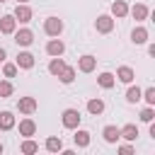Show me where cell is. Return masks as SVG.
Wrapping results in <instances>:
<instances>
[{
  "label": "cell",
  "instance_id": "obj_6",
  "mask_svg": "<svg viewBox=\"0 0 155 155\" xmlns=\"http://www.w3.org/2000/svg\"><path fill=\"white\" fill-rule=\"evenodd\" d=\"M128 15H131L136 22H145V19H148V15H150V10H148V5L136 2L133 7H128Z\"/></svg>",
  "mask_w": 155,
  "mask_h": 155
},
{
  "label": "cell",
  "instance_id": "obj_18",
  "mask_svg": "<svg viewBox=\"0 0 155 155\" xmlns=\"http://www.w3.org/2000/svg\"><path fill=\"white\" fill-rule=\"evenodd\" d=\"M12 128H15V114L0 111V131H12Z\"/></svg>",
  "mask_w": 155,
  "mask_h": 155
},
{
  "label": "cell",
  "instance_id": "obj_19",
  "mask_svg": "<svg viewBox=\"0 0 155 155\" xmlns=\"http://www.w3.org/2000/svg\"><path fill=\"white\" fill-rule=\"evenodd\" d=\"M97 82H99V87H104V90H111V87L116 85V78H114V73H99Z\"/></svg>",
  "mask_w": 155,
  "mask_h": 155
},
{
  "label": "cell",
  "instance_id": "obj_20",
  "mask_svg": "<svg viewBox=\"0 0 155 155\" xmlns=\"http://www.w3.org/2000/svg\"><path fill=\"white\" fill-rule=\"evenodd\" d=\"M87 111H90L92 116H99V114H104V102H102L99 97L90 99V102H87Z\"/></svg>",
  "mask_w": 155,
  "mask_h": 155
},
{
  "label": "cell",
  "instance_id": "obj_9",
  "mask_svg": "<svg viewBox=\"0 0 155 155\" xmlns=\"http://www.w3.org/2000/svg\"><path fill=\"white\" fill-rule=\"evenodd\" d=\"M17 109H19V114H34L36 111V99L34 97H19V102H17Z\"/></svg>",
  "mask_w": 155,
  "mask_h": 155
},
{
  "label": "cell",
  "instance_id": "obj_35",
  "mask_svg": "<svg viewBox=\"0 0 155 155\" xmlns=\"http://www.w3.org/2000/svg\"><path fill=\"white\" fill-rule=\"evenodd\" d=\"M2 2H7V0H0V5H2Z\"/></svg>",
  "mask_w": 155,
  "mask_h": 155
},
{
  "label": "cell",
  "instance_id": "obj_16",
  "mask_svg": "<svg viewBox=\"0 0 155 155\" xmlns=\"http://www.w3.org/2000/svg\"><path fill=\"white\" fill-rule=\"evenodd\" d=\"M126 15H128V5H126L124 0H114V2H111V17L121 19V17H126Z\"/></svg>",
  "mask_w": 155,
  "mask_h": 155
},
{
  "label": "cell",
  "instance_id": "obj_4",
  "mask_svg": "<svg viewBox=\"0 0 155 155\" xmlns=\"http://www.w3.org/2000/svg\"><path fill=\"white\" fill-rule=\"evenodd\" d=\"M44 31H46L48 36H61V31H63V19H58V17H46V19H44Z\"/></svg>",
  "mask_w": 155,
  "mask_h": 155
},
{
  "label": "cell",
  "instance_id": "obj_28",
  "mask_svg": "<svg viewBox=\"0 0 155 155\" xmlns=\"http://www.w3.org/2000/svg\"><path fill=\"white\" fill-rule=\"evenodd\" d=\"M140 99H145L150 107H155V87H148V90H143V92H140Z\"/></svg>",
  "mask_w": 155,
  "mask_h": 155
},
{
  "label": "cell",
  "instance_id": "obj_33",
  "mask_svg": "<svg viewBox=\"0 0 155 155\" xmlns=\"http://www.w3.org/2000/svg\"><path fill=\"white\" fill-rule=\"evenodd\" d=\"M17 2H29V0H17Z\"/></svg>",
  "mask_w": 155,
  "mask_h": 155
},
{
  "label": "cell",
  "instance_id": "obj_26",
  "mask_svg": "<svg viewBox=\"0 0 155 155\" xmlns=\"http://www.w3.org/2000/svg\"><path fill=\"white\" fill-rule=\"evenodd\" d=\"M140 92H143L140 87H133V85H131V87L126 90V102H128V104H136V102H140Z\"/></svg>",
  "mask_w": 155,
  "mask_h": 155
},
{
  "label": "cell",
  "instance_id": "obj_30",
  "mask_svg": "<svg viewBox=\"0 0 155 155\" xmlns=\"http://www.w3.org/2000/svg\"><path fill=\"white\" fill-rule=\"evenodd\" d=\"M17 70H19V68H17L15 63H5V65H2V73H5V78H15V75H17Z\"/></svg>",
  "mask_w": 155,
  "mask_h": 155
},
{
  "label": "cell",
  "instance_id": "obj_14",
  "mask_svg": "<svg viewBox=\"0 0 155 155\" xmlns=\"http://www.w3.org/2000/svg\"><path fill=\"white\" fill-rule=\"evenodd\" d=\"M102 136H104V140H107V143H116V140L121 138V128L109 124V126H104V128H102Z\"/></svg>",
  "mask_w": 155,
  "mask_h": 155
},
{
  "label": "cell",
  "instance_id": "obj_11",
  "mask_svg": "<svg viewBox=\"0 0 155 155\" xmlns=\"http://www.w3.org/2000/svg\"><path fill=\"white\" fill-rule=\"evenodd\" d=\"M63 51H65V44H63L61 39H56V36L46 44V53H48L51 58H53V56H63Z\"/></svg>",
  "mask_w": 155,
  "mask_h": 155
},
{
  "label": "cell",
  "instance_id": "obj_21",
  "mask_svg": "<svg viewBox=\"0 0 155 155\" xmlns=\"http://www.w3.org/2000/svg\"><path fill=\"white\" fill-rule=\"evenodd\" d=\"M121 138H124V140H136V138H138V126H136V124L121 126Z\"/></svg>",
  "mask_w": 155,
  "mask_h": 155
},
{
  "label": "cell",
  "instance_id": "obj_13",
  "mask_svg": "<svg viewBox=\"0 0 155 155\" xmlns=\"http://www.w3.org/2000/svg\"><path fill=\"white\" fill-rule=\"evenodd\" d=\"M34 133H36V124H34V119H22V121H19V136L31 138Z\"/></svg>",
  "mask_w": 155,
  "mask_h": 155
},
{
  "label": "cell",
  "instance_id": "obj_27",
  "mask_svg": "<svg viewBox=\"0 0 155 155\" xmlns=\"http://www.w3.org/2000/svg\"><path fill=\"white\" fill-rule=\"evenodd\" d=\"M12 92H15L12 82H10V80H0V97L7 99V97H12Z\"/></svg>",
  "mask_w": 155,
  "mask_h": 155
},
{
  "label": "cell",
  "instance_id": "obj_32",
  "mask_svg": "<svg viewBox=\"0 0 155 155\" xmlns=\"http://www.w3.org/2000/svg\"><path fill=\"white\" fill-rule=\"evenodd\" d=\"M5 58H7V53H5V48L0 46V63H5Z\"/></svg>",
  "mask_w": 155,
  "mask_h": 155
},
{
  "label": "cell",
  "instance_id": "obj_25",
  "mask_svg": "<svg viewBox=\"0 0 155 155\" xmlns=\"http://www.w3.org/2000/svg\"><path fill=\"white\" fill-rule=\"evenodd\" d=\"M58 80L63 82V85H70L73 80H75V68H70V65H65L61 73H58Z\"/></svg>",
  "mask_w": 155,
  "mask_h": 155
},
{
  "label": "cell",
  "instance_id": "obj_10",
  "mask_svg": "<svg viewBox=\"0 0 155 155\" xmlns=\"http://www.w3.org/2000/svg\"><path fill=\"white\" fill-rule=\"evenodd\" d=\"M15 29H17L15 15H2V17H0V31H2V34H12Z\"/></svg>",
  "mask_w": 155,
  "mask_h": 155
},
{
  "label": "cell",
  "instance_id": "obj_1",
  "mask_svg": "<svg viewBox=\"0 0 155 155\" xmlns=\"http://www.w3.org/2000/svg\"><path fill=\"white\" fill-rule=\"evenodd\" d=\"M80 119H82V116H80L78 109H63V114H61L63 126H65V128H73V131L80 126Z\"/></svg>",
  "mask_w": 155,
  "mask_h": 155
},
{
  "label": "cell",
  "instance_id": "obj_34",
  "mask_svg": "<svg viewBox=\"0 0 155 155\" xmlns=\"http://www.w3.org/2000/svg\"><path fill=\"white\" fill-rule=\"evenodd\" d=\"M0 153H2V143H0Z\"/></svg>",
  "mask_w": 155,
  "mask_h": 155
},
{
  "label": "cell",
  "instance_id": "obj_7",
  "mask_svg": "<svg viewBox=\"0 0 155 155\" xmlns=\"http://www.w3.org/2000/svg\"><path fill=\"white\" fill-rule=\"evenodd\" d=\"M94 68H97V58H94V56L85 53V56L78 58V70H80V73H92Z\"/></svg>",
  "mask_w": 155,
  "mask_h": 155
},
{
  "label": "cell",
  "instance_id": "obj_24",
  "mask_svg": "<svg viewBox=\"0 0 155 155\" xmlns=\"http://www.w3.org/2000/svg\"><path fill=\"white\" fill-rule=\"evenodd\" d=\"M19 150H22L24 155H34V153H39V143L31 140V138H24L22 145H19Z\"/></svg>",
  "mask_w": 155,
  "mask_h": 155
},
{
  "label": "cell",
  "instance_id": "obj_12",
  "mask_svg": "<svg viewBox=\"0 0 155 155\" xmlns=\"http://www.w3.org/2000/svg\"><path fill=\"white\" fill-rule=\"evenodd\" d=\"M119 82H124V85H131L133 82V78H136V73H133V68H128V65H121L119 70H116V75H114Z\"/></svg>",
  "mask_w": 155,
  "mask_h": 155
},
{
  "label": "cell",
  "instance_id": "obj_8",
  "mask_svg": "<svg viewBox=\"0 0 155 155\" xmlns=\"http://www.w3.org/2000/svg\"><path fill=\"white\" fill-rule=\"evenodd\" d=\"M15 65L22 68V70H29V68H34V56L29 51H19L17 58H15Z\"/></svg>",
  "mask_w": 155,
  "mask_h": 155
},
{
  "label": "cell",
  "instance_id": "obj_31",
  "mask_svg": "<svg viewBox=\"0 0 155 155\" xmlns=\"http://www.w3.org/2000/svg\"><path fill=\"white\" fill-rule=\"evenodd\" d=\"M119 153H121V155H133V145H131V140L124 143V145H119Z\"/></svg>",
  "mask_w": 155,
  "mask_h": 155
},
{
  "label": "cell",
  "instance_id": "obj_2",
  "mask_svg": "<svg viewBox=\"0 0 155 155\" xmlns=\"http://www.w3.org/2000/svg\"><path fill=\"white\" fill-rule=\"evenodd\" d=\"M12 36H15V44L22 46V48H27V46L34 44V31H31V29H15Z\"/></svg>",
  "mask_w": 155,
  "mask_h": 155
},
{
  "label": "cell",
  "instance_id": "obj_23",
  "mask_svg": "<svg viewBox=\"0 0 155 155\" xmlns=\"http://www.w3.org/2000/svg\"><path fill=\"white\" fill-rule=\"evenodd\" d=\"M63 68H65V61H63L61 56H53V58H51V63H48V73L58 78V73H61Z\"/></svg>",
  "mask_w": 155,
  "mask_h": 155
},
{
  "label": "cell",
  "instance_id": "obj_15",
  "mask_svg": "<svg viewBox=\"0 0 155 155\" xmlns=\"http://www.w3.org/2000/svg\"><path fill=\"white\" fill-rule=\"evenodd\" d=\"M73 143L78 145V148H87L90 145V131H85V128H75V136H73Z\"/></svg>",
  "mask_w": 155,
  "mask_h": 155
},
{
  "label": "cell",
  "instance_id": "obj_5",
  "mask_svg": "<svg viewBox=\"0 0 155 155\" xmlns=\"http://www.w3.org/2000/svg\"><path fill=\"white\" fill-rule=\"evenodd\" d=\"M94 29H97L99 34H109V31L114 29V17H111V15H99V17L94 19Z\"/></svg>",
  "mask_w": 155,
  "mask_h": 155
},
{
  "label": "cell",
  "instance_id": "obj_3",
  "mask_svg": "<svg viewBox=\"0 0 155 155\" xmlns=\"http://www.w3.org/2000/svg\"><path fill=\"white\" fill-rule=\"evenodd\" d=\"M15 19L19 22V24H27V22H31V17H34V12H31V7L27 5V2H17V7H15Z\"/></svg>",
  "mask_w": 155,
  "mask_h": 155
},
{
  "label": "cell",
  "instance_id": "obj_17",
  "mask_svg": "<svg viewBox=\"0 0 155 155\" xmlns=\"http://www.w3.org/2000/svg\"><path fill=\"white\" fill-rule=\"evenodd\" d=\"M44 148H46L48 153H61V150H63V140H61V136H48L46 143H44Z\"/></svg>",
  "mask_w": 155,
  "mask_h": 155
},
{
  "label": "cell",
  "instance_id": "obj_22",
  "mask_svg": "<svg viewBox=\"0 0 155 155\" xmlns=\"http://www.w3.org/2000/svg\"><path fill=\"white\" fill-rule=\"evenodd\" d=\"M131 41H133V44H145V41H148V29H145V27H136V29L131 31Z\"/></svg>",
  "mask_w": 155,
  "mask_h": 155
},
{
  "label": "cell",
  "instance_id": "obj_29",
  "mask_svg": "<svg viewBox=\"0 0 155 155\" xmlns=\"http://www.w3.org/2000/svg\"><path fill=\"white\" fill-rule=\"evenodd\" d=\"M153 119H155V109H153L150 104H148L145 109H140V121H145V124H150Z\"/></svg>",
  "mask_w": 155,
  "mask_h": 155
}]
</instances>
